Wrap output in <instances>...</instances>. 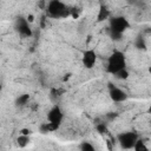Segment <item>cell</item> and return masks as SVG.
Returning a JSON list of instances; mask_svg holds the SVG:
<instances>
[{
    "instance_id": "3957f363",
    "label": "cell",
    "mask_w": 151,
    "mask_h": 151,
    "mask_svg": "<svg viewBox=\"0 0 151 151\" xmlns=\"http://www.w3.org/2000/svg\"><path fill=\"white\" fill-rule=\"evenodd\" d=\"M126 68V57L122 51H113L109 58H107V64H106V71L116 76L118 72L123 71Z\"/></svg>"
},
{
    "instance_id": "9c48e42d",
    "label": "cell",
    "mask_w": 151,
    "mask_h": 151,
    "mask_svg": "<svg viewBox=\"0 0 151 151\" xmlns=\"http://www.w3.org/2000/svg\"><path fill=\"white\" fill-rule=\"evenodd\" d=\"M110 15H111V12L107 8V6L104 5V4H100V7H99V11H98V14H97V21L101 22V21L109 19Z\"/></svg>"
},
{
    "instance_id": "5b68a950",
    "label": "cell",
    "mask_w": 151,
    "mask_h": 151,
    "mask_svg": "<svg viewBox=\"0 0 151 151\" xmlns=\"http://www.w3.org/2000/svg\"><path fill=\"white\" fill-rule=\"evenodd\" d=\"M63 119H64V113H63L60 106L57 105V104L53 105L51 107V110L48 111V113H47V122L53 124L57 129H59L61 123H63Z\"/></svg>"
},
{
    "instance_id": "30bf717a",
    "label": "cell",
    "mask_w": 151,
    "mask_h": 151,
    "mask_svg": "<svg viewBox=\"0 0 151 151\" xmlns=\"http://www.w3.org/2000/svg\"><path fill=\"white\" fill-rule=\"evenodd\" d=\"M31 139H29V136H25V134H19V137L17 138V144L19 147L24 149L26 147L28 144H29Z\"/></svg>"
},
{
    "instance_id": "e0dca14e",
    "label": "cell",
    "mask_w": 151,
    "mask_h": 151,
    "mask_svg": "<svg viewBox=\"0 0 151 151\" xmlns=\"http://www.w3.org/2000/svg\"><path fill=\"white\" fill-rule=\"evenodd\" d=\"M97 130H98V132H99V133H101V134L107 132V129H106V126H105V124H104V123L98 124V125H97Z\"/></svg>"
},
{
    "instance_id": "44dd1931",
    "label": "cell",
    "mask_w": 151,
    "mask_h": 151,
    "mask_svg": "<svg viewBox=\"0 0 151 151\" xmlns=\"http://www.w3.org/2000/svg\"><path fill=\"white\" fill-rule=\"evenodd\" d=\"M149 72H150V73H151V67H149Z\"/></svg>"
},
{
    "instance_id": "8992f818",
    "label": "cell",
    "mask_w": 151,
    "mask_h": 151,
    "mask_svg": "<svg viewBox=\"0 0 151 151\" xmlns=\"http://www.w3.org/2000/svg\"><path fill=\"white\" fill-rule=\"evenodd\" d=\"M15 29L19 33L20 37L22 38H29L32 35V28L29 26V22L27 21L26 18L18 17L15 20Z\"/></svg>"
},
{
    "instance_id": "8fae6325",
    "label": "cell",
    "mask_w": 151,
    "mask_h": 151,
    "mask_svg": "<svg viewBox=\"0 0 151 151\" xmlns=\"http://www.w3.org/2000/svg\"><path fill=\"white\" fill-rule=\"evenodd\" d=\"M28 101H29V94L24 93V94H20V96L17 98L15 104H17V106H25Z\"/></svg>"
},
{
    "instance_id": "4fadbf2b",
    "label": "cell",
    "mask_w": 151,
    "mask_h": 151,
    "mask_svg": "<svg viewBox=\"0 0 151 151\" xmlns=\"http://www.w3.org/2000/svg\"><path fill=\"white\" fill-rule=\"evenodd\" d=\"M132 150H133V151H150L149 147H147V145L145 144V142L142 140L140 138L138 139V142L136 143V145H134V147H133Z\"/></svg>"
},
{
    "instance_id": "ac0fdd59",
    "label": "cell",
    "mask_w": 151,
    "mask_h": 151,
    "mask_svg": "<svg viewBox=\"0 0 151 151\" xmlns=\"http://www.w3.org/2000/svg\"><path fill=\"white\" fill-rule=\"evenodd\" d=\"M32 133V131L29 129H21L20 130V134H25V136H29Z\"/></svg>"
},
{
    "instance_id": "2e32d148",
    "label": "cell",
    "mask_w": 151,
    "mask_h": 151,
    "mask_svg": "<svg viewBox=\"0 0 151 151\" xmlns=\"http://www.w3.org/2000/svg\"><path fill=\"white\" fill-rule=\"evenodd\" d=\"M129 71H127V68H125V70H123V71H120V72H118L114 77L117 78V79H120V80H125V79H127L129 78Z\"/></svg>"
},
{
    "instance_id": "ffe728a7",
    "label": "cell",
    "mask_w": 151,
    "mask_h": 151,
    "mask_svg": "<svg viewBox=\"0 0 151 151\" xmlns=\"http://www.w3.org/2000/svg\"><path fill=\"white\" fill-rule=\"evenodd\" d=\"M147 113L151 116V105H150V106H149V109H147Z\"/></svg>"
},
{
    "instance_id": "6da1fadb",
    "label": "cell",
    "mask_w": 151,
    "mask_h": 151,
    "mask_svg": "<svg viewBox=\"0 0 151 151\" xmlns=\"http://www.w3.org/2000/svg\"><path fill=\"white\" fill-rule=\"evenodd\" d=\"M45 12L48 18H53V19H65L71 15L70 7L59 0H51L46 2Z\"/></svg>"
},
{
    "instance_id": "7c38bea8",
    "label": "cell",
    "mask_w": 151,
    "mask_h": 151,
    "mask_svg": "<svg viewBox=\"0 0 151 151\" xmlns=\"http://www.w3.org/2000/svg\"><path fill=\"white\" fill-rule=\"evenodd\" d=\"M40 132L41 133H47V132H52V131H55V130H58L53 124H51V123H44V124H41L40 125Z\"/></svg>"
},
{
    "instance_id": "5bb4252c",
    "label": "cell",
    "mask_w": 151,
    "mask_h": 151,
    "mask_svg": "<svg viewBox=\"0 0 151 151\" xmlns=\"http://www.w3.org/2000/svg\"><path fill=\"white\" fill-rule=\"evenodd\" d=\"M80 151H96V147L90 142H83L80 144Z\"/></svg>"
},
{
    "instance_id": "52a82bcc",
    "label": "cell",
    "mask_w": 151,
    "mask_h": 151,
    "mask_svg": "<svg viewBox=\"0 0 151 151\" xmlns=\"http://www.w3.org/2000/svg\"><path fill=\"white\" fill-rule=\"evenodd\" d=\"M97 59H98V55H97L96 51L92 50V48L85 50L81 54V64L87 70H91V68L94 67V65L97 63Z\"/></svg>"
},
{
    "instance_id": "9a60e30c",
    "label": "cell",
    "mask_w": 151,
    "mask_h": 151,
    "mask_svg": "<svg viewBox=\"0 0 151 151\" xmlns=\"http://www.w3.org/2000/svg\"><path fill=\"white\" fill-rule=\"evenodd\" d=\"M134 45H136V47L139 48V50H145V48H146V44H145V40H144L143 37H138V38L136 39Z\"/></svg>"
},
{
    "instance_id": "277c9868",
    "label": "cell",
    "mask_w": 151,
    "mask_h": 151,
    "mask_svg": "<svg viewBox=\"0 0 151 151\" xmlns=\"http://www.w3.org/2000/svg\"><path fill=\"white\" fill-rule=\"evenodd\" d=\"M139 136L134 132V131H125V132H120L117 136V142L119 143L120 147L124 150H132L136 145V143L138 142Z\"/></svg>"
},
{
    "instance_id": "d6986e66",
    "label": "cell",
    "mask_w": 151,
    "mask_h": 151,
    "mask_svg": "<svg viewBox=\"0 0 151 151\" xmlns=\"http://www.w3.org/2000/svg\"><path fill=\"white\" fill-rule=\"evenodd\" d=\"M26 19H27V21H28V22H29V24H31V22H33V21H34V17H33V15H32V14H29V15H28V17H27V18H26Z\"/></svg>"
},
{
    "instance_id": "ba28073f",
    "label": "cell",
    "mask_w": 151,
    "mask_h": 151,
    "mask_svg": "<svg viewBox=\"0 0 151 151\" xmlns=\"http://www.w3.org/2000/svg\"><path fill=\"white\" fill-rule=\"evenodd\" d=\"M109 85H110L109 86V97L113 103H123V101L127 100V94L124 90H122L112 84H109Z\"/></svg>"
},
{
    "instance_id": "7a4b0ae2",
    "label": "cell",
    "mask_w": 151,
    "mask_h": 151,
    "mask_svg": "<svg viewBox=\"0 0 151 151\" xmlns=\"http://www.w3.org/2000/svg\"><path fill=\"white\" fill-rule=\"evenodd\" d=\"M129 28H130V22L125 17L116 15L110 19L109 31H110V37L113 40H119L124 34V32H126Z\"/></svg>"
}]
</instances>
